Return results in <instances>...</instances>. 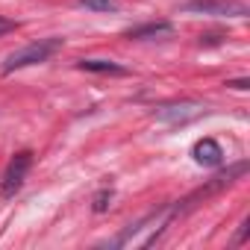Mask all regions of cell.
<instances>
[{
  "label": "cell",
  "instance_id": "30bf717a",
  "mask_svg": "<svg viewBox=\"0 0 250 250\" xmlns=\"http://www.w3.org/2000/svg\"><path fill=\"white\" fill-rule=\"evenodd\" d=\"M109 200H112V191H109V188H106V191H100V194L94 197V212H106Z\"/></svg>",
  "mask_w": 250,
  "mask_h": 250
},
{
  "label": "cell",
  "instance_id": "5b68a950",
  "mask_svg": "<svg viewBox=\"0 0 250 250\" xmlns=\"http://www.w3.org/2000/svg\"><path fill=\"white\" fill-rule=\"evenodd\" d=\"M200 112H203V106H200V103H194V100H186V103L162 106V109L156 112V121H162V124H186V121L197 118Z\"/></svg>",
  "mask_w": 250,
  "mask_h": 250
},
{
  "label": "cell",
  "instance_id": "277c9868",
  "mask_svg": "<svg viewBox=\"0 0 250 250\" xmlns=\"http://www.w3.org/2000/svg\"><path fill=\"white\" fill-rule=\"evenodd\" d=\"M30 165H33V153H27V150L15 153V159L9 162V168H6V174H3V183H0V194H3V197H12V194L24 186Z\"/></svg>",
  "mask_w": 250,
  "mask_h": 250
},
{
  "label": "cell",
  "instance_id": "9c48e42d",
  "mask_svg": "<svg viewBox=\"0 0 250 250\" xmlns=\"http://www.w3.org/2000/svg\"><path fill=\"white\" fill-rule=\"evenodd\" d=\"M80 6H85L91 12H115L118 0H80Z\"/></svg>",
  "mask_w": 250,
  "mask_h": 250
},
{
  "label": "cell",
  "instance_id": "6da1fadb",
  "mask_svg": "<svg viewBox=\"0 0 250 250\" xmlns=\"http://www.w3.org/2000/svg\"><path fill=\"white\" fill-rule=\"evenodd\" d=\"M244 171H247V165H244V162H238V165H232L229 171H224V174L212 177V180H209L206 186H200V188H197V191H191V194H188V197H186L183 203H177V206H174V215L191 212L194 206H200V203H206L209 197L221 194V191H224V188H229V186H232V183H235V180H238V177L244 174Z\"/></svg>",
  "mask_w": 250,
  "mask_h": 250
},
{
  "label": "cell",
  "instance_id": "ba28073f",
  "mask_svg": "<svg viewBox=\"0 0 250 250\" xmlns=\"http://www.w3.org/2000/svg\"><path fill=\"white\" fill-rule=\"evenodd\" d=\"M174 27L168 21H156V24H145V27H136L127 33V39H153V36H171Z\"/></svg>",
  "mask_w": 250,
  "mask_h": 250
},
{
  "label": "cell",
  "instance_id": "8fae6325",
  "mask_svg": "<svg viewBox=\"0 0 250 250\" xmlns=\"http://www.w3.org/2000/svg\"><path fill=\"white\" fill-rule=\"evenodd\" d=\"M15 30H18V24H15V21H9V18H3V15H0V36L15 33Z\"/></svg>",
  "mask_w": 250,
  "mask_h": 250
},
{
  "label": "cell",
  "instance_id": "7c38bea8",
  "mask_svg": "<svg viewBox=\"0 0 250 250\" xmlns=\"http://www.w3.org/2000/svg\"><path fill=\"white\" fill-rule=\"evenodd\" d=\"M232 88H247V80H235V83H229Z\"/></svg>",
  "mask_w": 250,
  "mask_h": 250
},
{
  "label": "cell",
  "instance_id": "3957f363",
  "mask_svg": "<svg viewBox=\"0 0 250 250\" xmlns=\"http://www.w3.org/2000/svg\"><path fill=\"white\" fill-rule=\"evenodd\" d=\"M183 12L194 15H221V18H247L250 9L241 0H188L183 3Z\"/></svg>",
  "mask_w": 250,
  "mask_h": 250
},
{
  "label": "cell",
  "instance_id": "7a4b0ae2",
  "mask_svg": "<svg viewBox=\"0 0 250 250\" xmlns=\"http://www.w3.org/2000/svg\"><path fill=\"white\" fill-rule=\"evenodd\" d=\"M59 47H62V39H39V42H33V44L9 53L6 62H3V74H12V71L30 68V65H39V62H47Z\"/></svg>",
  "mask_w": 250,
  "mask_h": 250
},
{
  "label": "cell",
  "instance_id": "8992f818",
  "mask_svg": "<svg viewBox=\"0 0 250 250\" xmlns=\"http://www.w3.org/2000/svg\"><path fill=\"white\" fill-rule=\"evenodd\" d=\"M191 153H194V162L197 165H206V168H215V165L224 162V150H221V145L215 139H200Z\"/></svg>",
  "mask_w": 250,
  "mask_h": 250
},
{
  "label": "cell",
  "instance_id": "52a82bcc",
  "mask_svg": "<svg viewBox=\"0 0 250 250\" xmlns=\"http://www.w3.org/2000/svg\"><path fill=\"white\" fill-rule=\"evenodd\" d=\"M80 68L83 71H94V74H127V68L112 62V59H80Z\"/></svg>",
  "mask_w": 250,
  "mask_h": 250
}]
</instances>
